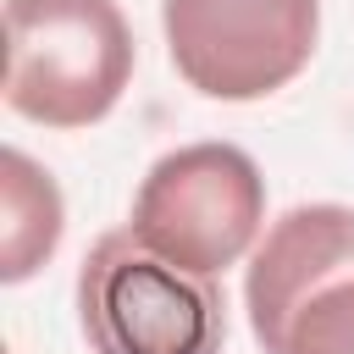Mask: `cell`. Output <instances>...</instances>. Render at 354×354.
Returning <instances> with one entry per match:
<instances>
[{"label": "cell", "instance_id": "obj_5", "mask_svg": "<svg viewBox=\"0 0 354 354\" xmlns=\"http://www.w3.org/2000/svg\"><path fill=\"white\" fill-rule=\"evenodd\" d=\"M321 0H166L171 66L210 100H260L304 72Z\"/></svg>", "mask_w": 354, "mask_h": 354}, {"label": "cell", "instance_id": "obj_4", "mask_svg": "<svg viewBox=\"0 0 354 354\" xmlns=\"http://www.w3.org/2000/svg\"><path fill=\"white\" fill-rule=\"evenodd\" d=\"M266 221V177L238 144H183L160 155L133 199V232L188 266V271H227Z\"/></svg>", "mask_w": 354, "mask_h": 354}, {"label": "cell", "instance_id": "obj_3", "mask_svg": "<svg viewBox=\"0 0 354 354\" xmlns=\"http://www.w3.org/2000/svg\"><path fill=\"white\" fill-rule=\"evenodd\" d=\"M243 299L266 354H354V210L293 205L271 221Z\"/></svg>", "mask_w": 354, "mask_h": 354}, {"label": "cell", "instance_id": "obj_6", "mask_svg": "<svg viewBox=\"0 0 354 354\" xmlns=\"http://www.w3.org/2000/svg\"><path fill=\"white\" fill-rule=\"evenodd\" d=\"M61 243V188L22 149H0V277H33Z\"/></svg>", "mask_w": 354, "mask_h": 354}, {"label": "cell", "instance_id": "obj_1", "mask_svg": "<svg viewBox=\"0 0 354 354\" xmlns=\"http://www.w3.org/2000/svg\"><path fill=\"white\" fill-rule=\"evenodd\" d=\"M6 105L44 127L100 122L133 77V33L116 0H6Z\"/></svg>", "mask_w": 354, "mask_h": 354}, {"label": "cell", "instance_id": "obj_2", "mask_svg": "<svg viewBox=\"0 0 354 354\" xmlns=\"http://www.w3.org/2000/svg\"><path fill=\"white\" fill-rule=\"evenodd\" d=\"M77 321L94 354H221L227 343L221 288L155 254L133 227L105 232L83 254Z\"/></svg>", "mask_w": 354, "mask_h": 354}]
</instances>
